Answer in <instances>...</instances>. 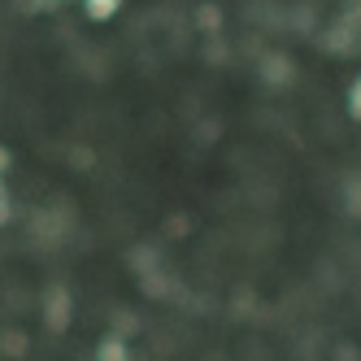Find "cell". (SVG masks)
<instances>
[{"label":"cell","instance_id":"obj_4","mask_svg":"<svg viewBox=\"0 0 361 361\" xmlns=\"http://www.w3.org/2000/svg\"><path fill=\"white\" fill-rule=\"evenodd\" d=\"M348 109H353V118H361V79H357L353 92H348Z\"/></svg>","mask_w":361,"mask_h":361},{"label":"cell","instance_id":"obj_2","mask_svg":"<svg viewBox=\"0 0 361 361\" xmlns=\"http://www.w3.org/2000/svg\"><path fill=\"white\" fill-rule=\"evenodd\" d=\"M118 5H122V0H83V9H87V18H96V22H105V18H114V13H118Z\"/></svg>","mask_w":361,"mask_h":361},{"label":"cell","instance_id":"obj_6","mask_svg":"<svg viewBox=\"0 0 361 361\" xmlns=\"http://www.w3.org/2000/svg\"><path fill=\"white\" fill-rule=\"evenodd\" d=\"M5 170H9V152H5V148H0V174H5Z\"/></svg>","mask_w":361,"mask_h":361},{"label":"cell","instance_id":"obj_7","mask_svg":"<svg viewBox=\"0 0 361 361\" xmlns=\"http://www.w3.org/2000/svg\"><path fill=\"white\" fill-rule=\"evenodd\" d=\"M0 218H5V188H0Z\"/></svg>","mask_w":361,"mask_h":361},{"label":"cell","instance_id":"obj_8","mask_svg":"<svg viewBox=\"0 0 361 361\" xmlns=\"http://www.w3.org/2000/svg\"><path fill=\"white\" fill-rule=\"evenodd\" d=\"M39 5H57V0H39Z\"/></svg>","mask_w":361,"mask_h":361},{"label":"cell","instance_id":"obj_5","mask_svg":"<svg viewBox=\"0 0 361 361\" xmlns=\"http://www.w3.org/2000/svg\"><path fill=\"white\" fill-rule=\"evenodd\" d=\"M200 27H218V9L204 5V9H200Z\"/></svg>","mask_w":361,"mask_h":361},{"label":"cell","instance_id":"obj_3","mask_svg":"<svg viewBox=\"0 0 361 361\" xmlns=\"http://www.w3.org/2000/svg\"><path fill=\"white\" fill-rule=\"evenodd\" d=\"M131 353H126V344L122 340H105L100 344V353H96V361H126Z\"/></svg>","mask_w":361,"mask_h":361},{"label":"cell","instance_id":"obj_1","mask_svg":"<svg viewBox=\"0 0 361 361\" xmlns=\"http://www.w3.org/2000/svg\"><path fill=\"white\" fill-rule=\"evenodd\" d=\"M66 318H70V296H66V288H53L48 292V326L61 331Z\"/></svg>","mask_w":361,"mask_h":361}]
</instances>
